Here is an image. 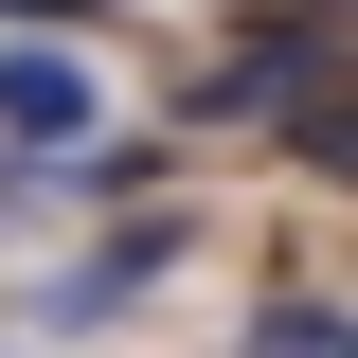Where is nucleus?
I'll return each instance as SVG.
<instances>
[{
  "label": "nucleus",
  "instance_id": "f257e3e1",
  "mask_svg": "<svg viewBox=\"0 0 358 358\" xmlns=\"http://www.w3.org/2000/svg\"><path fill=\"white\" fill-rule=\"evenodd\" d=\"M90 126H108L90 54H72V36H0V143H18V162H72Z\"/></svg>",
  "mask_w": 358,
  "mask_h": 358
},
{
  "label": "nucleus",
  "instance_id": "f03ea898",
  "mask_svg": "<svg viewBox=\"0 0 358 358\" xmlns=\"http://www.w3.org/2000/svg\"><path fill=\"white\" fill-rule=\"evenodd\" d=\"M162 268H179V215H126L90 268H54V287H36V322H54V341H90V322H126L143 287H162Z\"/></svg>",
  "mask_w": 358,
  "mask_h": 358
},
{
  "label": "nucleus",
  "instance_id": "7ed1b4c3",
  "mask_svg": "<svg viewBox=\"0 0 358 358\" xmlns=\"http://www.w3.org/2000/svg\"><path fill=\"white\" fill-rule=\"evenodd\" d=\"M251 358H358V305H305V287H268V322H251Z\"/></svg>",
  "mask_w": 358,
  "mask_h": 358
},
{
  "label": "nucleus",
  "instance_id": "20e7f679",
  "mask_svg": "<svg viewBox=\"0 0 358 358\" xmlns=\"http://www.w3.org/2000/svg\"><path fill=\"white\" fill-rule=\"evenodd\" d=\"M305 179H358V90H305Z\"/></svg>",
  "mask_w": 358,
  "mask_h": 358
},
{
  "label": "nucleus",
  "instance_id": "39448f33",
  "mask_svg": "<svg viewBox=\"0 0 358 358\" xmlns=\"http://www.w3.org/2000/svg\"><path fill=\"white\" fill-rule=\"evenodd\" d=\"M36 215H54V162H18V143H0V251H18Z\"/></svg>",
  "mask_w": 358,
  "mask_h": 358
}]
</instances>
